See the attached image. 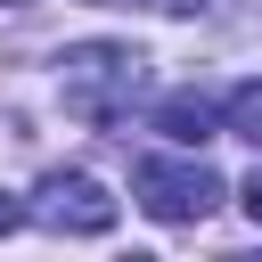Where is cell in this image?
<instances>
[{
    "label": "cell",
    "mask_w": 262,
    "mask_h": 262,
    "mask_svg": "<svg viewBox=\"0 0 262 262\" xmlns=\"http://www.w3.org/2000/svg\"><path fill=\"white\" fill-rule=\"evenodd\" d=\"M139 90H147V57L131 41H74L57 57V98L82 123H123Z\"/></svg>",
    "instance_id": "1"
},
{
    "label": "cell",
    "mask_w": 262,
    "mask_h": 262,
    "mask_svg": "<svg viewBox=\"0 0 262 262\" xmlns=\"http://www.w3.org/2000/svg\"><path fill=\"white\" fill-rule=\"evenodd\" d=\"M131 196H139L147 221L188 229V221H205V213L221 205V172H213L205 156H139V164H131Z\"/></svg>",
    "instance_id": "2"
},
{
    "label": "cell",
    "mask_w": 262,
    "mask_h": 262,
    "mask_svg": "<svg viewBox=\"0 0 262 262\" xmlns=\"http://www.w3.org/2000/svg\"><path fill=\"white\" fill-rule=\"evenodd\" d=\"M115 196H106V180H90V172H41V188H33V205H25V221H41V229H57V237H106L115 229Z\"/></svg>",
    "instance_id": "3"
},
{
    "label": "cell",
    "mask_w": 262,
    "mask_h": 262,
    "mask_svg": "<svg viewBox=\"0 0 262 262\" xmlns=\"http://www.w3.org/2000/svg\"><path fill=\"white\" fill-rule=\"evenodd\" d=\"M156 131L172 147H205L221 131V98L213 90H172V98H156Z\"/></svg>",
    "instance_id": "4"
},
{
    "label": "cell",
    "mask_w": 262,
    "mask_h": 262,
    "mask_svg": "<svg viewBox=\"0 0 262 262\" xmlns=\"http://www.w3.org/2000/svg\"><path fill=\"white\" fill-rule=\"evenodd\" d=\"M221 131H237L246 147H262V82H237L221 98Z\"/></svg>",
    "instance_id": "5"
},
{
    "label": "cell",
    "mask_w": 262,
    "mask_h": 262,
    "mask_svg": "<svg viewBox=\"0 0 262 262\" xmlns=\"http://www.w3.org/2000/svg\"><path fill=\"white\" fill-rule=\"evenodd\" d=\"M237 205H246V221H254V229H262V172H254V180H246V188H237Z\"/></svg>",
    "instance_id": "6"
},
{
    "label": "cell",
    "mask_w": 262,
    "mask_h": 262,
    "mask_svg": "<svg viewBox=\"0 0 262 262\" xmlns=\"http://www.w3.org/2000/svg\"><path fill=\"white\" fill-rule=\"evenodd\" d=\"M8 229H25V205H16V196H0V237H8Z\"/></svg>",
    "instance_id": "7"
},
{
    "label": "cell",
    "mask_w": 262,
    "mask_h": 262,
    "mask_svg": "<svg viewBox=\"0 0 262 262\" xmlns=\"http://www.w3.org/2000/svg\"><path fill=\"white\" fill-rule=\"evenodd\" d=\"M0 8H16V0H0Z\"/></svg>",
    "instance_id": "8"
}]
</instances>
